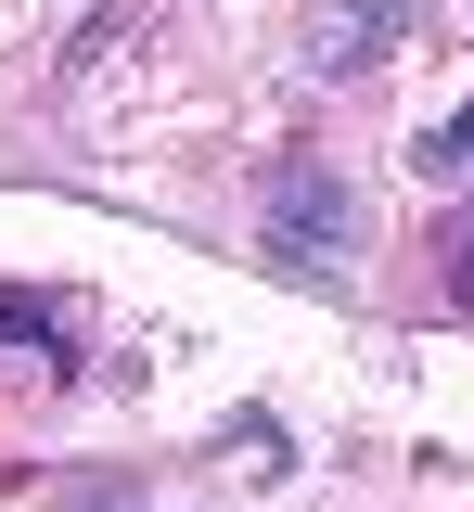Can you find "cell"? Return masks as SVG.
I'll use <instances>...</instances> for the list:
<instances>
[{
  "label": "cell",
  "instance_id": "7a4b0ae2",
  "mask_svg": "<svg viewBox=\"0 0 474 512\" xmlns=\"http://www.w3.org/2000/svg\"><path fill=\"white\" fill-rule=\"evenodd\" d=\"M398 26H410V0H359V13H321V64L346 77V64H372V52H385Z\"/></svg>",
  "mask_w": 474,
  "mask_h": 512
},
{
  "label": "cell",
  "instance_id": "6da1fadb",
  "mask_svg": "<svg viewBox=\"0 0 474 512\" xmlns=\"http://www.w3.org/2000/svg\"><path fill=\"white\" fill-rule=\"evenodd\" d=\"M346 244H359V192L334 167H282L270 180V256L321 282V269H346Z\"/></svg>",
  "mask_w": 474,
  "mask_h": 512
},
{
  "label": "cell",
  "instance_id": "277c9868",
  "mask_svg": "<svg viewBox=\"0 0 474 512\" xmlns=\"http://www.w3.org/2000/svg\"><path fill=\"white\" fill-rule=\"evenodd\" d=\"M52 333H65V320L39 308V295H0V346H39V359H52Z\"/></svg>",
  "mask_w": 474,
  "mask_h": 512
},
{
  "label": "cell",
  "instance_id": "5b68a950",
  "mask_svg": "<svg viewBox=\"0 0 474 512\" xmlns=\"http://www.w3.org/2000/svg\"><path fill=\"white\" fill-rule=\"evenodd\" d=\"M436 256H449V295H462V308H474V231H449V244H436Z\"/></svg>",
  "mask_w": 474,
  "mask_h": 512
},
{
  "label": "cell",
  "instance_id": "3957f363",
  "mask_svg": "<svg viewBox=\"0 0 474 512\" xmlns=\"http://www.w3.org/2000/svg\"><path fill=\"white\" fill-rule=\"evenodd\" d=\"M410 167H423V180H474V103H449V116L423 128V141H410Z\"/></svg>",
  "mask_w": 474,
  "mask_h": 512
}]
</instances>
